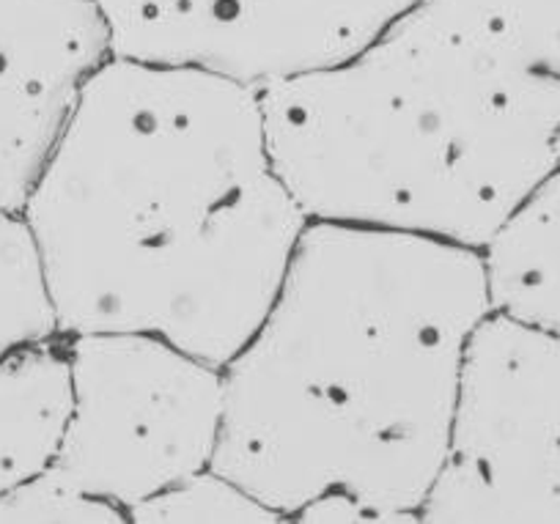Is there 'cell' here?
<instances>
[{
    "label": "cell",
    "instance_id": "obj_13",
    "mask_svg": "<svg viewBox=\"0 0 560 524\" xmlns=\"http://www.w3.org/2000/svg\"><path fill=\"white\" fill-rule=\"evenodd\" d=\"M127 524V513L52 473L34 475L0 494V524Z\"/></svg>",
    "mask_w": 560,
    "mask_h": 524
},
{
    "label": "cell",
    "instance_id": "obj_12",
    "mask_svg": "<svg viewBox=\"0 0 560 524\" xmlns=\"http://www.w3.org/2000/svg\"><path fill=\"white\" fill-rule=\"evenodd\" d=\"M132 524H192V522H247V524H275L287 522L278 511L258 500L253 491L236 484L234 478L220 469L207 467L187 478L176 480L168 489L147 497L135 508H129Z\"/></svg>",
    "mask_w": 560,
    "mask_h": 524
},
{
    "label": "cell",
    "instance_id": "obj_2",
    "mask_svg": "<svg viewBox=\"0 0 560 524\" xmlns=\"http://www.w3.org/2000/svg\"><path fill=\"white\" fill-rule=\"evenodd\" d=\"M492 311L481 251L308 220L278 294L223 365L212 467L287 522L325 494L420 522L467 346Z\"/></svg>",
    "mask_w": 560,
    "mask_h": 524
},
{
    "label": "cell",
    "instance_id": "obj_7",
    "mask_svg": "<svg viewBox=\"0 0 560 524\" xmlns=\"http://www.w3.org/2000/svg\"><path fill=\"white\" fill-rule=\"evenodd\" d=\"M113 58L96 0H0V203H23L91 74Z\"/></svg>",
    "mask_w": 560,
    "mask_h": 524
},
{
    "label": "cell",
    "instance_id": "obj_5",
    "mask_svg": "<svg viewBox=\"0 0 560 524\" xmlns=\"http://www.w3.org/2000/svg\"><path fill=\"white\" fill-rule=\"evenodd\" d=\"M429 524H560V329L492 311L467 346Z\"/></svg>",
    "mask_w": 560,
    "mask_h": 524
},
{
    "label": "cell",
    "instance_id": "obj_3",
    "mask_svg": "<svg viewBox=\"0 0 560 524\" xmlns=\"http://www.w3.org/2000/svg\"><path fill=\"white\" fill-rule=\"evenodd\" d=\"M308 220L483 251L555 162L560 78L427 0L330 67L258 89Z\"/></svg>",
    "mask_w": 560,
    "mask_h": 524
},
{
    "label": "cell",
    "instance_id": "obj_9",
    "mask_svg": "<svg viewBox=\"0 0 560 524\" xmlns=\"http://www.w3.org/2000/svg\"><path fill=\"white\" fill-rule=\"evenodd\" d=\"M481 256L494 311L560 329V132L549 173Z\"/></svg>",
    "mask_w": 560,
    "mask_h": 524
},
{
    "label": "cell",
    "instance_id": "obj_11",
    "mask_svg": "<svg viewBox=\"0 0 560 524\" xmlns=\"http://www.w3.org/2000/svg\"><path fill=\"white\" fill-rule=\"evenodd\" d=\"M454 23L560 78V0H427Z\"/></svg>",
    "mask_w": 560,
    "mask_h": 524
},
{
    "label": "cell",
    "instance_id": "obj_4",
    "mask_svg": "<svg viewBox=\"0 0 560 524\" xmlns=\"http://www.w3.org/2000/svg\"><path fill=\"white\" fill-rule=\"evenodd\" d=\"M72 409L50 469L127 513L212 467L223 365L149 333L63 335Z\"/></svg>",
    "mask_w": 560,
    "mask_h": 524
},
{
    "label": "cell",
    "instance_id": "obj_10",
    "mask_svg": "<svg viewBox=\"0 0 560 524\" xmlns=\"http://www.w3.org/2000/svg\"><path fill=\"white\" fill-rule=\"evenodd\" d=\"M56 335L61 333L28 223L23 212L0 203V360Z\"/></svg>",
    "mask_w": 560,
    "mask_h": 524
},
{
    "label": "cell",
    "instance_id": "obj_8",
    "mask_svg": "<svg viewBox=\"0 0 560 524\" xmlns=\"http://www.w3.org/2000/svg\"><path fill=\"white\" fill-rule=\"evenodd\" d=\"M69 409L72 380L63 335L0 360V494L50 467Z\"/></svg>",
    "mask_w": 560,
    "mask_h": 524
},
{
    "label": "cell",
    "instance_id": "obj_1",
    "mask_svg": "<svg viewBox=\"0 0 560 524\" xmlns=\"http://www.w3.org/2000/svg\"><path fill=\"white\" fill-rule=\"evenodd\" d=\"M58 333H149L225 365L267 313L308 218L269 151L261 94L113 56L23 203Z\"/></svg>",
    "mask_w": 560,
    "mask_h": 524
},
{
    "label": "cell",
    "instance_id": "obj_6",
    "mask_svg": "<svg viewBox=\"0 0 560 524\" xmlns=\"http://www.w3.org/2000/svg\"><path fill=\"white\" fill-rule=\"evenodd\" d=\"M418 0H96L113 56L250 83L330 67Z\"/></svg>",
    "mask_w": 560,
    "mask_h": 524
}]
</instances>
